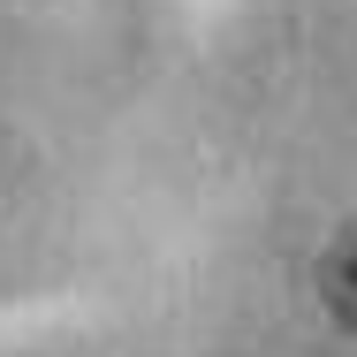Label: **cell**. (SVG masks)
Returning a JSON list of instances; mask_svg holds the SVG:
<instances>
[{"mask_svg":"<svg viewBox=\"0 0 357 357\" xmlns=\"http://www.w3.org/2000/svg\"><path fill=\"white\" fill-rule=\"evenodd\" d=\"M319 296H327V312L342 327H357V228L335 236V251L319 259Z\"/></svg>","mask_w":357,"mask_h":357,"instance_id":"cell-1","label":"cell"}]
</instances>
